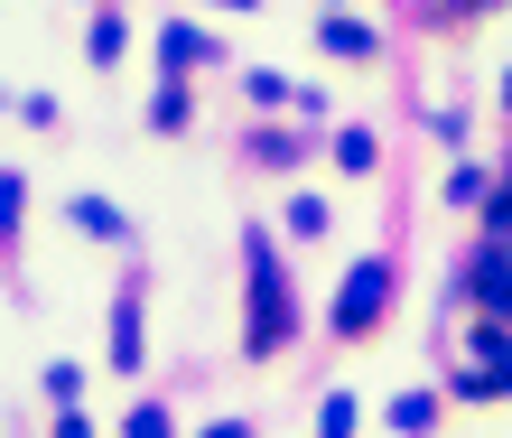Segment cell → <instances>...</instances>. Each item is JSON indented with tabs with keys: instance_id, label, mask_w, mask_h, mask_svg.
Listing matches in <instances>:
<instances>
[{
	"instance_id": "d6986e66",
	"label": "cell",
	"mask_w": 512,
	"mask_h": 438,
	"mask_svg": "<svg viewBox=\"0 0 512 438\" xmlns=\"http://www.w3.org/2000/svg\"><path fill=\"white\" fill-rule=\"evenodd\" d=\"M215 10H261V0H215Z\"/></svg>"
},
{
	"instance_id": "ac0fdd59",
	"label": "cell",
	"mask_w": 512,
	"mask_h": 438,
	"mask_svg": "<svg viewBox=\"0 0 512 438\" xmlns=\"http://www.w3.org/2000/svg\"><path fill=\"white\" fill-rule=\"evenodd\" d=\"M196 438H252V420H215V429H196Z\"/></svg>"
},
{
	"instance_id": "3957f363",
	"label": "cell",
	"mask_w": 512,
	"mask_h": 438,
	"mask_svg": "<svg viewBox=\"0 0 512 438\" xmlns=\"http://www.w3.org/2000/svg\"><path fill=\"white\" fill-rule=\"evenodd\" d=\"M149 355V317H140V280H122V299H112V373H140Z\"/></svg>"
},
{
	"instance_id": "5b68a950",
	"label": "cell",
	"mask_w": 512,
	"mask_h": 438,
	"mask_svg": "<svg viewBox=\"0 0 512 438\" xmlns=\"http://www.w3.org/2000/svg\"><path fill=\"white\" fill-rule=\"evenodd\" d=\"M475 299H485L494 317H512V243H485V252H475Z\"/></svg>"
},
{
	"instance_id": "52a82bcc",
	"label": "cell",
	"mask_w": 512,
	"mask_h": 438,
	"mask_svg": "<svg viewBox=\"0 0 512 438\" xmlns=\"http://www.w3.org/2000/svg\"><path fill=\"white\" fill-rule=\"evenodd\" d=\"M75 233H94V243H122V206H112V196H75Z\"/></svg>"
},
{
	"instance_id": "8992f818",
	"label": "cell",
	"mask_w": 512,
	"mask_h": 438,
	"mask_svg": "<svg viewBox=\"0 0 512 438\" xmlns=\"http://www.w3.org/2000/svg\"><path fill=\"white\" fill-rule=\"evenodd\" d=\"M326 56H345V66H373V56H382V38H373V19H326Z\"/></svg>"
},
{
	"instance_id": "9c48e42d",
	"label": "cell",
	"mask_w": 512,
	"mask_h": 438,
	"mask_svg": "<svg viewBox=\"0 0 512 438\" xmlns=\"http://www.w3.org/2000/svg\"><path fill=\"white\" fill-rule=\"evenodd\" d=\"M373 159H382V140H373V131H336V168H345V178H364Z\"/></svg>"
},
{
	"instance_id": "7c38bea8",
	"label": "cell",
	"mask_w": 512,
	"mask_h": 438,
	"mask_svg": "<svg viewBox=\"0 0 512 438\" xmlns=\"http://www.w3.org/2000/svg\"><path fill=\"white\" fill-rule=\"evenodd\" d=\"M354 420H364V411H354V392H326V411H317V438H354Z\"/></svg>"
},
{
	"instance_id": "e0dca14e",
	"label": "cell",
	"mask_w": 512,
	"mask_h": 438,
	"mask_svg": "<svg viewBox=\"0 0 512 438\" xmlns=\"http://www.w3.org/2000/svg\"><path fill=\"white\" fill-rule=\"evenodd\" d=\"M47 438H94V420H84V411H56V429Z\"/></svg>"
},
{
	"instance_id": "30bf717a",
	"label": "cell",
	"mask_w": 512,
	"mask_h": 438,
	"mask_svg": "<svg viewBox=\"0 0 512 438\" xmlns=\"http://www.w3.org/2000/svg\"><path fill=\"white\" fill-rule=\"evenodd\" d=\"M19 206H28V178L0 168V243H19Z\"/></svg>"
},
{
	"instance_id": "ba28073f",
	"label": "cell",
	"mask_w": 512,
	"mask_h": 438,
	"mask_svg": "<svg viewBox=\"0 0 512 438\" xmlns=\"http://www.w3.org/2000/svg\"><path fill=\"white\" fill-rule=\"evenodd\" d=\"M391 429H401V438H429L438 429V392H401V401H391Z\"/></svg>"
},
{
	"instance_id": "6da1fadb",
	"label": "cell",
	"mask_w": 512,
	"mask_h": 438,
	"mask_svg": "<svg viewBox=\"0 0 512 438\" xmlns=\"http://www.w3.org/2000/svg\"><path fill=\"white\" fill-rule=\"evenodd\" d=\"M243 261H252V327H243V355H280V345L298 336V299H289V271H280V252H270V233L252 224L243 233Z\"/></svg>"
},
{
	"instance_id": "9a60e30c",
	"label": "cell",
	"mask_w": 512,
	"mask_h": 438,
	"mask_svg": "<svg viewBox=\"0 0 512 438\" xmlns=\"http://www.w3.org/2000/svg\"><path fill=\"white\" fill-rule=\"evenodd\" d=\"M122 438H168V411H159V401H131V420H122Z\"/></svg>"
},
{
	"instance_id": "7a4b0ae2",
	"label": "cell",
	"mask_w": 512,
	"mask_h": 438,
	"mask_svg": "<svg viewBox=\"0 0 512 438\" xmlns=\"http://www.w3.org/2000/svg\"><path fill=\"white\" fill-rule=\"evenodd\" d=\"M382 317H391V261L373 252V261H354V271H345V289H336V336L354 345V336H373Z\"/></svg>"
},
{
	"instance_id": "277c9868",
	"label": "cell",
	"mask_w": 512,
	"mask_h": 438,
	"mask_svg": "<svg viewBox=\"0 0 512 438\" xmlns=\"http://www.w3.org/2000/svg\"><path fill=\"white\" fill-rule=\"evenodd\" d=\"M159 56H168V75H205V66H224V47L205 38L196 19H168V28H159Z\"/></svg>"
},
{
	"instance_id": "4fadbf2b",
	"label": "cell",
	"mask_w": 512,
	"mask_h": 438,
	"mask_svg": "<svg viewBox=\"0 0 512 438\" xmlns=\"http://www.w3.org/2000/svg\"><path fill=\"white\" fill-rule=\"evenodd\" d=\"M252 159L261 168H298V140L289 131H252Z\"/></svg>"
},
{
	"instance_id": "ffe728a7",
	"label": "cell",
	"mask_w": 512,
	"mask_h": 438,
	"mask_svg": "<svg viewBox=\"0 0 512 438\" xmlns=\"http://www.w3.org/2000/svg\"><path fill=\"white\" fill-rule=\"evenodd\" d=\"M503 103H512V75H503Z\"/></svg>"
},
{
	"instance_id": "8fae6325",
	"label": "cell",
	"mask_w": 512,
	"mask_h": 438,
	"mask_svg": "<svg viewBox=\"0 0 512 438\" xmlns=\"http://www.w3.org/2000/svg\"><path fill=\"white\" fill-rule=\"evenodd\" d=\"M326 224H336V215H326V196H289V233H298V243H317Z\"/></svg>"
},
{
	"instance_id": "2e32d148",
	"label": "cell",
	"mask_w": 512,
	"mask_h": 438,
	"mask_svg": "<svg viewBox=\"0 0 512 438\" xmlns=\"http://www.w3.org/2000/svg\"><path fill=\"white\" fill-rule=\"evenodd\" d=\"M149 122H159V131H187V94H177V84H168V94L149 103Z\"/></svg>"
},
{
	"instance_id": "5bb4252c",
	"label": "cell",
	"mask_w": 512,
	"mask_h": 438,
	"mask_svg": "<svg viewBox=\"0 0 512 438\" xmlns=\"http://www.w3.org/2000/svg\"><path fill=\"white\" fill-rule=\"evenodd\" d=\"M75 392H84V364H47V401L56 411H75Z\"/></svg>"
}]
</instances>
